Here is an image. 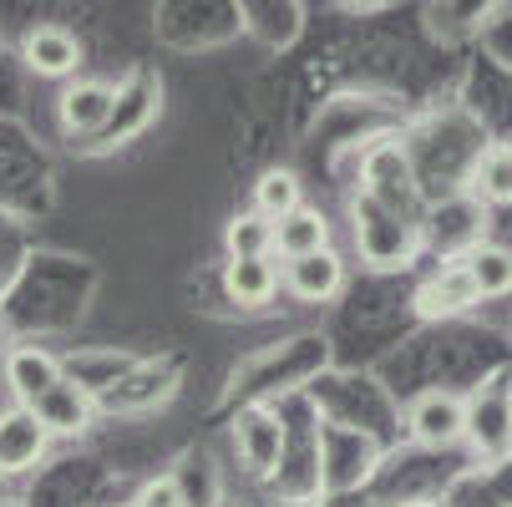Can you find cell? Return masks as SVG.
<instances>
[{
	"label": "cell",
	"mask_w": 512,
	"mask_h": 507,
	"mask_svg": "<svg viewBox=\"0 0 512 507\" xmlns=\"http://www.w3.org/2000/svg\"><path fill=\"white\" fill-rule=\"evenodd\" d=\"M284 289H289L295 300H305V305L335 300L340 289H345V264H340V254L325 249V254H310V259H289V264H284Z\"/></svg>",
	"instance_id": "cell-10"
},
{
	"label": "cell",
	"mask_w": 512,
	"mask_h": 507,
	"mask_svg": "<svg viewBox=\"0 0 512 507\" xmlns=\"http://www.w3.org/2000/svg\"><path fill=\"white\" fill-rule=\"evenodd\" d=\"M457 264L467 269L477 300H502V295H512V249L482 239V244H477L467 259H457Z\"/></svg>",
	"instance_id": "cell-16"
},
{
	"label": "cell",
	"mask_w": 512,
	"mask_h": 507,
	"mask_svg": "<svg viewBox=\"0 0 512 507\" xmlns=\"http://www.w3.org/2000/svg\"><path fill=\"white\" fill-rule=\"evenodd\" d=\"M46 447H51V437L41 431V421H36L26 406L0 411V477L31 472V467L46 457Z\"/></svg>",
	"instance_id": "cell-8"
},
{
	"label": "cell",
	"mask_w": 512,
	"mask_h": 507,
	"mask_svg": "<svg viewBox=\"0 0 512 507\" xmlns=\"http://www.w3.org/2000/svg\"><path fill=\"white\" fill-rule=\"evenodd\" d=\"M274 229V254L284 259H310V254H325L330 249V224H325V213L315 208H295V213H284Z\"/></svg>",
	"instance_id": "cell-14"
},
{
	"label": "cell",
	"mask_w": 512,
	"mask_h": 507,
	"mask_svg": "<svg viewBox=\"0 0 512 507\" xmlns=\"http://www.w3.org/2000/svg\"><path fill=\"white\" fill-rule=\"evenodd\" d=\"M411 305H416L421 320H452V315H467V310L482 305V300H477L467 269H462L457 259H447L436 274H426V279L416 284V300H411Z\"/></svg>",
	"instance_id": "cell-6"
},
{
	"label": "cell",
	"mask_w": 512,
	"mask_h": 507,
	"mask_svg": "<svg viewBox=\"0 0 512 507\" xmlns=\"http://www.w3.org/2000/svg\"><path fill=\"white\" fill-rule=\"evenodd\" d=\"M295 208H305V198H300V178L289 173V168H269L254 183V213H259L264 224H279L284 213H295Z\"/></svg>",
	"instance_id": "cell-17"
},
{
	"label": "cell",
	"mask_w": 512,
	"mask_h": 507,
	"mask_svg": "<svg viewBox=\"0 0 512 507\" xmlns=\"http://www.w3.org/2000/svg\"><path fill=\"white\" fill-rule=\"evenodd\" d=\"M229 259H274V229L259 213H239L229 224Z\"/></svg>",
	"instance_id": "cell-18"
},
{
	"label": "cell",
	"mask_w": 512,
	"mask_h": 507,
	"mask_svg": "<svg viewBox=\"0 0 512 507\" xmlns=\"http://www.w3.org/2000/svg\"><path fill=\"white\" fill-rule=\"evenodd\" d=\"M56 112H61V127L71 137H97L117 122V92L107 82H71L56 97Z\"/></svg>",
	"instance_id": "cell-7"
},
{
	"label": "cell",
	"mask_w": 512,
	"mask_h": 507,
	"mask_svg": "<svg viewBox=\"0 0 512 507\" xmlns=\"http://www.w3.org/2000/svg\"><path fill=\"white\" fill-rule=\"evenodd\" d=\"M234 452H239V462H244L249 477H269V472L279 467V452H284V426H279V416L264 411V406L239 411V421H234Z\"/></svg>",
	"instance_id": "cell-5"
},
{
	"label": "cell",
	"mask_w": 512,
	"mask_h": 507,
	"mask_svg": "<svg viewBox=\"0 0 512 507\" xmlns=\"http://www.w3.org/2000/svg\"><path fill=\"white\" fill-rule=\"evenodd\" d=\"M21 56H26V66L36 71V77H51V82H61V77H77V66H82V41L71 36L66 26H31L26 31V41H21Z\"/></svg>",
	"instance_id": "cell-9"
},
{
	"label": "cell",
	"mask_w": 512,
	"mask_h": 507,
	"mask_svg": "<svg viewBox=\"0 0 512 507\" xmlns=\"http://www.w3.org/2000/svg\"><path fill=\"white\" fill-rule=\"evenodd\" d=\"M137 507H188V497H183V482H178V472H168V477H153L148 487L137 492Z\"/></svg>",
	"instance_id": "cell-19"
},
{
	"label": "cell",
	"mask_w": 512,
	"mask_h": 507,
	"mask_svg": "<svg viewBox=\"0 0 512 507\" xmlns=\"http://www.w3.org/2000/svg\"><path fill=\"white\" fill-rule=\"evenodd\" d=\"M406 431L421 447H452L467 437V401L452 391H421L406 406Z\"/></svg>",
	"instance_id": "cell-3"
},
{
	"label": "cell",
	"mask_w": 512,
	"mask_h": 507,
	"mask_svg": "<svg viewBox=\"0 0 512 507\" xmlns=\"http://www.w3.org/2000/svg\"><path fill=\"white\" fill-rule=\"evenodd\" d=\"M36 421H41V431L46 437H77V431H87L92 426V391L82 386V381H71V376H61L51 391H41L31 406H26Z\"/></svg>",
	"instance_id": "cell-4"
},
{
	"label": "cell",
	"mask_w": 512,
	"mask_h": 507,
	"mask_svg": "<svg viewBox=\"0 0 512 507\" xmlns=\"http://www.w3.org/2000/svg\"><path fill=\"white\" fill-rule=\"evenodd\" d=\"M482 208L472 203V198H457V203H447V208H436L431 213V244L436 249H447V254H457V259H467L477 244H482Z\"/></svg>",
	"instance_id": "cell-13"
},
{
	"label": "cell",
	"mask_w": 512,
	"mask_h": 507,
	"mask_svg": "<svg viewBox=\"0 0 512 507\" xmlns=\"http://www.w3.org/2000/svg\"><path fill=\"white\" fill-rule=\"evenodd\" d=\"M117 507H137V502H117Z\"/></svg>",
	"instance_id": "cell-20"
},
{
	"label": "cell",
	"mask_w": 512,
	"mask_h": 507,
	"mask_svg": "<svg viewBox=\"0 0 512 507\" xmlns=\"http://www.w3.org/2000/svg\"><path fill=\"white\" fill-rule=\"evenodd\" d=\"M224 289H229L234 305L259 310V305L274 300L279 269H274V259H229V264H224Z\"/></svg>",
	"instance_id": "cell-15"
},
{
	"label": "cell",
	"mask_w": 512,
	"mask_h": 507,
	"mask_svg": "<svg viewBox=\"0 0 512 507\" xmlns=\"http://www.w3.org/2000/svg\"><path fill=\"white\" fill-rule=\"evenodd\" d=\"M467 198L477 208H507L512 203V142H492L467 168Z\"/></svg>",
	"instance_id": "cell-11"
},
{
	"label": "cell",
	"mask_w": 512,
	"mask_h": 507,
	"mask_svg": "<svg viewBox=\"0 0 512 507\" xmlns=\"http://www.w3.org/2000/svg\"><path fill=\"white\" fill-rule=\"evenodd\" d=\"M360 173H365V188H360L365 198L416 224V173H411V158H406L401 142H376V148L365 153Z\"/></svg>",
	"instance_id": "cell-2"
},
{
	"label": "cell",
	"mask_w": 512,
	"mask_h": 507,
	"mask_svg": "<svg viewBox=\"0 0 512 507\" xmlns=\"http://www.w3.org/2000/svg\"><path fill=\"white\" fill-rule=\"evenodd\" d=\"M355 249L371 269H401L416 259L421 249V224L401 219V213H386L371 198H355Z\"/></svg>",
	"instance_id": "cell-1"
},
{
	"label": "cell",
	"mask_w": 512,
	"mask_h": 507,
	"mask_svg": "<svg viewBox=\"0 0 512 507\" xmlns=\"http://www.w3.org/2000/svg\"><path fill=\"white\" fill-rule=\"evenodd\" d=\"M61 376H66L61 360L46 355V350H36V345H16V350L6 355V386H11L16 406H31V401H36L41 391H51Z\"/></svg>",
	"instance_id": "cell-12"
}]
</instances>
